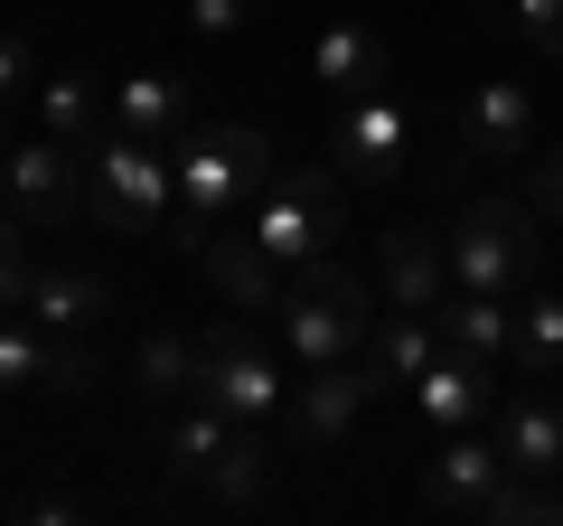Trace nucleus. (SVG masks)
<instances>
[{
    "mask_svg": "<svg viewBox=\"0 0 563 526\" xmlns=\"http://www.w3.org/2000/svg\"><path fill=\"white\" fill-rule=\"evenodd\" d=\"M169 169H179V207L169 217H179V244L198 254L207 235H225L263 198V179H273V132L263 122H188L179 142H169Z\"/></svg>",
    "mask_w": 563,
    "mask_h": 526,
    "instance_id": "obj_1",
    "label": "nucleus"
},
{
    "mask_svg": "<svg viewBox=\"0 0 563 526\" xmlns=\"http://www.w3.org/2000/svg\"><path fill=\"white\" fill-rule=\"evenodd\" d=\"M366 329H376V302H366L357 273H339V263H291V283H282L273 302V339L291 366H329V358H357Z\"/></svg>",
    "mask_w": 563,
    "mask_h": 526,
    "instance_id": "obj_2",
    "label": "nucleus"
},
{
    "mask_svg": "<svg viewBox=\"0 0 563 526\" xmlns=\"http://www.w3.org/2000/svg\"><path fill=\"white\" fill-rule=\"evenodd\" d=\"M85 207H95L113 235H151V226H169V207H179V169H169L161 142L103 132V142L85 151Z\"/></svg>",
    "mask_w": 563,
    "mask_h": 526,
    "instance_id": "obj_3",
    "label": "nucleus"
},
{
    "mask_svg": "<svg viewBox=\"0 0 563 526\" xmlns=\"http://www.w3.org/2000/svg\"><path fill=\"white\" fill-rule=\"evenodd\" d=\"M198 395L217 414H235V424H282V405H291V376H282L273 339L254 329V310L244 320H217L198 339Z\"/></svg>",
    "mask_w": 563,
    "mask_h": 526,
    "instance_id": "obj_4",
    "label": "nucleus"
},
{
    "mask_svg": "<svg viewBox=\"0 0 563 526\" xmlns=\"http://www.w3.org/2000/svg\"><path fill=\"white\" fill-rule=\"evenodd\" d=\"M339 217H347L339 169H282V179H263V198L244 207V235H254L263 254H282V263H320L329 235H339Z\"/></svg>",
    "mask_w": 563,
    "mask_h": 526,
    "instance_id": "obj_5",
    "label": "nucleus"
},
{
    "mask_svg": "<svg viewBox=\"0 0 563 526\" xmlns=\"http://www.w3.org/2000/svg\"><path fill=\"white\" fill-rule=\"evenodd\" d=\"M451 283L461 292H498V302H517L526 273H536V217H526L517 198H470L461 226H451Z\"/></svg>",
    "mask_w": 563,
    "mask_h": 526,
    "instance_id": "obj_6",
    "label": "nucleus"
},
{
    "mask_svg": "<svg viewBox=\"0 0 563 526\" xmlns=\"http://www.w3.org/2000/svg\"><path fill=\"white\" fill-rule=\"evenodd\" d=\"M0 207L20 226H76L85 217V151H66V142H20L10 161H0Z\"/></svg>",
    "mask_w": 563,
    "mask_h": 526,
    "instance_id": "obj_7",
    "label": "nucleus"
},
{
    "mask_svg": "<svg viewBox=\"0 0 563 526\" xmlns=\"http://www.w3.org/2000/svg\"><path fill=\"white\" fill-rule=\"evenodd\" d=\"M404 103L385 95V85H366V95H339V132H329V161H339L347 188H385L404 169Z\"/></svg>",
    "mask_w": 563,
    "mask_h": 526,
    "instance_id": "obj_8",
    "label": "nucleus"
},
{
    "mask_svg": "<svg viewBox=\"0 0 563 526\" xmlns=\"http://www.w3.org/2000/svg\"><path fill=\"white\" fill-rule=\"evenodd\" d=\"M20 385H38V395H85V385H95V348H85L76 329H38L20 310V320H0V395H20Z\"/></svg>",
    "mask_w": 563,
    "mask_h": 526,
    "instance_id": "obj_9",
    "label": "nucleus"
},
{
    "mask_svg": "<svg viewBox=\"0 0 563 526\" xmlns=\"http://www.w3.org/2000/svg\"><path fill=\"white\" fill-rule=\"evenodd\" d=\"M366 366L357 358H329V366H301V385H291V405H282V432L291 442H310V451H339L347 432H357V414H366Z\"/></svg>",
    "mask_w": 563,
    "mask_h": 526,
    "instance_id": "obj_10",
    "label": "nucleus"
},
{
    "mask_svg": "<svg viewBox=\"0 0 563 526\" xmlns=\"http://www.w3.org/2000/svg\"><path fill=\"white\" fill-rule=\"evenodd\" d=\"M498 480H507L498 432H488V442H479V424H470V432H442V451L422 461V507H432V517H479Z\"/></svg>",
    "mask_w": 563,
    "mask_h": 526,
    "instance_id": "obj_11",
    "label": "nucleus"
},
{
    "mask_svg": "<svg viewBox=\"0 0 563 526\" xmlns=\"http://www.w3.org/2000/svg\"><path fill=\"white\" fill-rule=\"evenodd\" d=\"M461 151H470V161H526V151H536V95H526L517 76L470 85V103H461Z\"/></svg>",
    "mask_w": 563,
    "mask_h": 526,
    "instance_id": "obj_12",
    "label": "nucleus"
},
{
    "mask_svg": "<svg viewBox=\"0 0 563 526\" xmlns=\"http://www.w3.org/2000/svg\"><path fill=\"white\" fill-rule=\"evenodd\" d=\"M376 273H385V302L395 310H442L451 302V244L422 235V226H395L376 244Z\"/></svg>",
    "mask_w": 563,
    "mask_h": 526,
    "instance_id": "obj_13",
    "label": "nucleus"
},
{
    "mask_svg": "<svg viewBox=\"0 0 563 526\" xmlns=\"http://www.w3.org/2000/svg\"><path fill=\"white\" fill-rule=\"evenodd\" d=\"M488 405H498V366H470V358H451V348L413 376V414L432 432H470Z\"/></svg>",
    "mask_w": 563,
    "mask_h": 526,
    "instance_id": "obj_14",
    "label": "nucleus"
},
{
    "mask_svg": "<svg viewBox=\"0 0 563 526\" xmlns=\"http://www.w3.org/2000/svg\"><path fill=\"white\" fill-rule=\"evenodd\" d=\"M198 263H207V283H217L235 310H254V320H273L282 283H291V263H282V254H263L254 235H207V244H198Z\"/></svg>",
    "mask_w": 563,
    "mask_h": 526,
    "instance_id": "obj_15",
    "label": "nucleus"
},
{
    "mask_svg": "<svg viewBox=\"0 0 563 526\" xmlns=\"http://www.w3.org/2000/svg\"><path fill=\"white\" fill-rule=\"evenodd\" d=\"M432 320H442V348L470 366H507V348H517V302H498V292H451Z\"/></svg>",
    "mask_w": 563,
    "mask_h": 526,
    "instance_id": "obj_16",
    "label": "nucleus"
},
{
    "mask_svg": "<svg viewBox=\"0 0 563 526\" xmlns=\"http://www.w3.org/2000/svg\"><path fill=\"white\" fill-rule=\"evenodd\" d=\"M442 358V320H432V310H395V320L385 329H366V348H357V366H366V385H413L422 366Z\"/></svg>",
    "mask_w": 563,
    "mask_h": 526,
    "instance_id": "obj_17",
    "label": "nucleus"
},
{
    "mask_svg": "<svg viewBox=\"0 0 563 526\" xmlns=\"http://www.w3.org/2000/svg\"><path fill=\"white\" fill-rule=\"evenodd\" d=\"M20 310H29L38 329H76V339H85V329L113 310V283H103V273H76V263H38Z\"/></svg>",
    "mask_w": 563,
    "mask_h": 526,
    "instance_id": "obj_18",
    "label": "nucleus"
},
{
    "mask_svg": "<svg viewBox=\"0 0 563 526\" xmlns=\"http://www.w3.org/2000/svg\"><path fill=\"white\" fill-rule=\"evenodd\" d=\"M310 76H320L329 95H366V85L395 76V57H385V39L366 20H329L320 39H310Z\"/></svg>",
    "mask_w": 563,
    "mask_h": 526,
    "instance_id": "obj_19",
    "label": "nucleus"
},
{
    "mask_svg": "<svg viewBox=\"0 0 563 526\" xmlns=\"http://www.w3.org/2000/svg\"><path fill=\"white\" fill-rule=\"evenodd\" d=\"M498 451L526 480H554L563 470V405H544V395H498Z\"/></svg>",
    "mask_w": 563,
    "mask_h": 526,
    "instance_id": "obj_20",
    "label": "nucleus"
},
{
    "mask_svg": "<svg viewBox=\"0 0 563 526\" xmlns=\"http://www.w3.org/2000/svg\"><path fill=\"white\" fill-rule=\"evenodd\" d=\"M225 442H235V414H217L207 395H188V405L169 414V432H161V461H169V480L207 489V470L225 461Z\"/></svg>",
    "mask_w": 563,
    "mask_h": 526,
    "instance_id": "obj_21",
    "label": "nucleus"
},
{
    "mask_svg": "<svg viewBox=\"0 0 563 526\" xmlns=\"http://www.w3.org/2000/svg\"><path fill=\"white\" fill-rule=\"evenodd\" d=\"M113 132L169 151V142L188 132V85H179V76H122V85H113Z\"/></svg>",
    "mask_w": 563,
    "mask_h": 526,
    "instance_id": "obj_22",
    "label": "nucleus"
},
{
    "mask_svg": "<svg viewBox=\"0 0 563 526\" xmlns=\"http://www.w3.org/2000/svg\"><path fill=\"white\" fill-rule=\"evenodd\" d=\"M38 132L66 151H95L113 132V95H95V76H47L38 85Z\"/></svg>",
    "mask_w": 563,
    "mask_h": 526,
    "instance_id": "obj_23",
    "label": "nucleus"
},
{
    "mask_svg": "<svg viewBox=\"0 0 563 526\" xmlns=\"http://www.w3.org/2000/svg\"><path fill=\"white\" fill-rule=\"evenodd\" d=\"M507 366H517L526 385H563V302L544 292V302H517V348H507Z\"/></svg>",
    "mask_w": 563,
    "mask_h": 526,
    "instance_id": "obj_24",
    "label": "nucleus"
},
{
    "mask_svg": "<svg viewBox=\"0 0 563 526\" xmlns=\"http://www.w3.org/2000/svg\"><path fill=\"white\" fill-rule=\"evenodd\" d=\"M263 480H273V424H235V442H225V461L207 470V498L225 507H254Z\"/></svg>",
    "mask_w": 563,
    "mask_h": 526,
    "instance_id": "obj_25",
    "label": "nucleus"
},
{
    "mask_svg": "<svg viewBox=\"0 0 563 526\" xmlns=\"http://www.w3.org/2000/svg\"><path fill=\"white\" fill-rule=\"evenodd\" d=\"M132 385L151 395V405H188V395H198V339H179V329L141 339V358H132Z\"/></svg>",
    "mask_w": 563,
    "mask_h": 526,
    "instance_id": "obj_26",
    "label": "nucleus"
},
{
    "mask_svg": "<svg viewBox=\"0 0 563 526\" xmlns=\"http://www.w3.org/2000/svg\"><path fill=\"white\" fill-rule=\"evenodd\" d=\"M479 526H563V489H554V480H526V470H507V480L488 489Z\"/></svg>",
    "mask_w": 563,
    "mask_h": 526,
    "instance_id": "obj_27",
    "label": "nucleus"
},
{
    "mask_svg": "<svg viewBox=\"0 0 563 526\" xmlns=\"http://www.w3.org/2000/svg\"><path fill=\"white\" fill-rule=\"evenodd\" d=\"M507 29H517L536 57H563V0H507Z\"/></svg>",
    "mask_w": 563,
    "mask_h": 526,
    "instance_id": "obj_28",
    "label": "nucleus"
},
{
    "mask_svg": "<svg viewBox=\"0 0 563 526\" xmlns=\"http://www.w3.org/2000/svg\"><path fill=\"white\" fill-rule=\"evenodd\" d=\"M29 244H20V217H0V320H20V302H29Z\"/></svg>",
    "mask_w": 563,
    "mask_h": 526,
    "instance_id": "obj_29",
    "label": "nucleus"
},
{
    "mask_svg": "<svg viewBox=\"0 0 563 526\" xmlns=\"http://www.w3.org/2000/svg\"><path fill=\"white\" fill-rule=\"evenodd\" d=\"M20 95H38V57H29V39H10V29H0V113H10Z\"/></svg>",
    "mask_w": 563,
    "mask_h": 526,
    "instance_id": "obj_30",
    "label": "nucleus"
},
{
    "mask_svg": "<svg viewBox=\"0 0 563 526\" xmlns=\"http://www.w3.org/2000/svg\"><path fill=\"white\" fill-rule=\"evenodd\" d=\"M188 20H198V39H244L254 0H188Z\"/></svg>",
    "mask_w": 563,
    "mask_h": 526,
    "instance_id": "obj_31",
    "label": "nucleus"
},
{
    "mask_svg": "<svg viewBox=\"0 0 563 526\" xmlns=\"http://www.w3.org/2000/svg\"><path fill=\"white\" fill-rule=\"evenodd\" d=\"M526 198H536L544 217H563V142H544V161L526 169Z\"/></svg>",
    "mask_w": 563,
    "mask_h": 526,
    "instance_id": "obj_32",
    "label": "nucleus"
},
{
    "mask_svg": "<svg viewBox=\"0 0 563 526\" xmlns=\"http://www.w3.org/2000/svg\"><path fill=\"white\" fill-rule=\"evenodd\" d=\"M20 517H38V526H66V517H85V498H66V489H38V498H20Z\"/></svg>",
    "mask_w": 563,
    "mask_h": 526,
    "instance_id": "obj_33",
    "label": "nucleus"
},
{
    "mask_svg": "<svg viewBox=\"0 0 563 526\" xmlns=\"http://www.w3.org/2000/svg\"><path fill=\"white\" fill-rule=\"evenodd\" d=\"M470 10H488V20H507V0H470Z\"/></svg>",
    "mask_w": 563,
    "mask_h": 526,
    "instance_id": "obj_34",
    "label": "nucleus"
}]
</instances>
